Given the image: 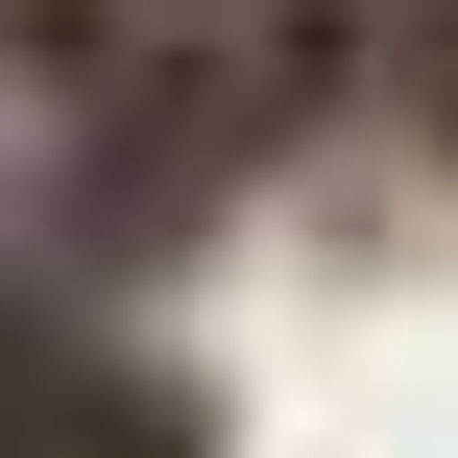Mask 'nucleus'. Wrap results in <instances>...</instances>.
<instances>
[{
  "instance_id": "nucleus-4",
  "label": "nucleus",
  "mask_w": 458,
  "mask_h": 458,
  "mask_svg": "<svg viewBox=\"0 0 458 458\" xmlns=\"http://www.w3.org/2000/svg\"><path fill=\"white\" fill-rule=\"evenodd\" d=\"M386 97L435 121V169H458V0H386Z\"/></svg>"
},
{
  "instance_id": "nucleus-3",
  "label": "nucleus",
  "mask_w": 458,
  "mask_h": 458,
  "mask_svg": "<svg viewBox=\"0 0 458 458\" xmlns=\"http://www.w3.org/2000/svg\"><path fill=\"white\" fill-rule=\"evenodd\" d=\"M48 458H217V435H193V386H169V362L48 338Z\"/></svg>"
},
{
  "instance_id": "nucleus-1",
  "label": "nucleus",
  "mask_w": 458,
  "mask_h": 458,
  "mask_svg": "<svg viewBox=\"0 0 458 458\" xmlns=\"http://www.w3.org/2000/svg\"><path fill=\"white\" fill-rule=\"evenodd\" d=\"M193 24V72H217V121L290 169V145H338V121H386V0H169Z\"/></svg>"
},
{
  "instance_id": "nucleus-2",
  "label": "nucleus",
  "mask_w": 458,
  "mask_h": 458,
  "mask_svg": "<svg viewBox=\"0 0 458 458\" xmlns=\"http://www.w3.org/2000/svg\"><path fill=\"white\" fill-rule=\"evenodd\" d=\"M0 24H24V145H72L97 97L169 72V0H0Z\"/></svg>"
}]
</instances>
